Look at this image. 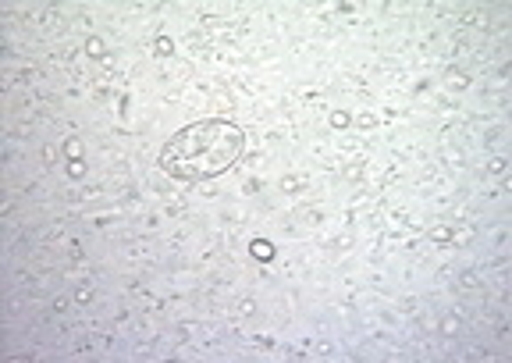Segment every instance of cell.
Returning <instances> with one entry per match:
<instances>
[{"label": "cell", "instance_id": "2", "mask_svg": "<svg viewBox=\"0 0 512 363\" xmlns=\"http://www.w3.org/2000/svg\"><path fill=\"white\" fill-rule=\"evenodd\" d=\"M271 246L267 242H253V257H260V260H271Z\"/></svg>", "mask_w": 512, "mask_h": 363}, {"label": "cell", "instance_id": "1", "mask_svg": "<svg viewBox=\"0 0 512 363\" xmlns=\"http://www.w3.org/2000/svg\"><path fill=\"white\" fill-rule=\"evenodd\" d=\"M242 146H246V136L232 121H196L168 139L160 154V168L175 178H214L239 161Z\"/></svg>", "mask_w": 512, "mask_h": 363}]
</instances>
